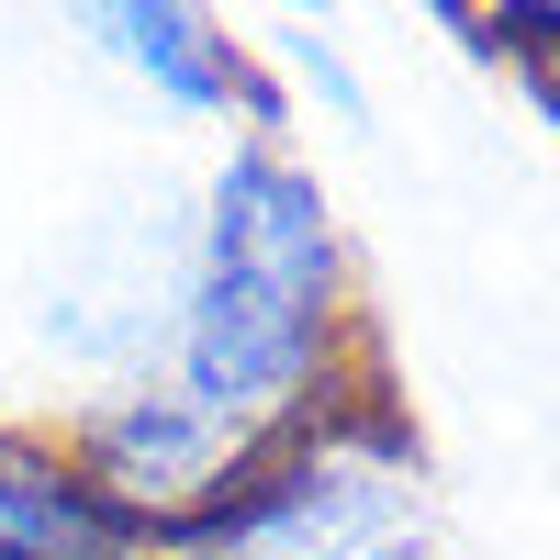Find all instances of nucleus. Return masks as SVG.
Wrapping results in <instances>:
<instances>
[{
  "label": "nucleus",
  "instance_id": "nucleus-1",
  "mask_svg": "<svg viewBox=\"0 0 560 560\" xmlns=\"http://www.w3.org/2000/svg\"><path fill=\"white\" fill-rule=\"evenodd\" d=\"M337 325H348V247L325 224V191L280 147H247L213 191V236H202L191 314H179L168 404L236 459L292 404L325 393Z\"/></svg>",
  "mask_w": 560,
  "mask_h": 560
},
{
  "label": "nucleus",
  "instance_id": "nucleus-2",
  "mask_svg": "<svg viewBox=\"0 0 560 560\" xmlns=\"http://www.w3.org/2000/svg\"><path fill=\"white\" fill-rule=\"evenodd\" d=\"M0 560H179V549L90 459L0 427Z\"/></svg>",
  "mask_w": 560,
  "mask_h": 560
},
{
  "label": "nucleus",
  "instance_id": "nucleus-3",
  "mask_svg": "<svg viewBox=\"0 0 560 560\" xmlns=\"http://www.w3.org/2000/svg\"><path fill=\"white\" fill-rule=\"evenodd\" d=\"M68 12L102 34L147 90H168L179 113H236V102H247V113L269 124V90H258V68H247V45L213 34L202 0H68Z\"/></svg>",
  "mask_w": 560,
  "mask_h": 560
},
{
  "label": "nucleus",
  "instance_id": "nucleus-4",
  "mask_svg": "<svg viewBox=\"0 0 560 560\" xmlns=\"http://www.w3.org/2000/svg\"><path fill=\"white\" fill-rule=\"evenodd\" d=\"M292 68L325 90V102H337V124H370V90L348 79V57H337V45H325V34H292Z\"/></svg>",
  "mask_w": 560,
  "mask_h": 560
},
{
  "label": "nucleus",
  "instance_id": "nucleus-5",
  "mask_svg": "<svg viewBox=\"0 0 560 560\" xmlns=\"http://www.w3.org/2000/svg\"><path fill=\"white\" fill-rule=\"evenodd\" d=\"M438 12H448V23H471V34H482V12H471V0H438Z\"/></svg>",
  "mask_w": 560,
  "mask_h": 560
},
{
  "label": "nucleus",
  "instance_id": "nucleus-6",
  "mask_svg": "<svg viewBox=\"0 0 560 560\" xmlns=\"http://www.w3.org/2000/svg\"><path fill=\"white\" fill-rule=\"evenodd\" d=\"M280 12H303V23H314V12H337V0H280Z\"/></svg>",
  "mask_w": 560,
  "mask_h": 560
}]
</instances>
